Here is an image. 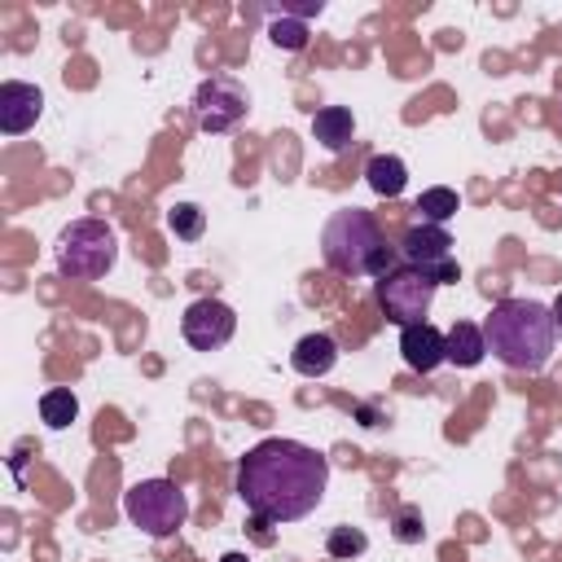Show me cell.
Here are the masks:
<instances>
[{"label":"cell","mask_w":562,"mask_h":562,"mask_svg":"<svg viewBox=\"0 0 562 562\" xmlns=\"http://www.w3.org/2000/svg\"><path fill=\"white\" fill-rule=\"evenodd\" d=\"M312 136H316L329 154L347 149L351 136H356V119H351V110H347V105H321V110L312 114Z\"/></svg>","instance_id":"4fadbf2b"},{"label":"cell","mask_w":562,"mask_h":562,"mask_svg":"<svg viewBox=\"0 0 562 562\" xmlns=\"http://www.w3.org/2000/svg\"><path fill=\"white\" fill-rule=\"evenodd\" d=\"M123 514L132 527H140L145 536H176L189 518V496L171 483V479H140L127 487L123 496Z\"/></svg>","instance_id":"5b68a950"},{"label":"cell","mask_w":562,"mask_h":562,"mask_svg":"<svg viewBox=\"0 0 562 562\" xmlns=\"http://www.w3.org/2000/svg\"><path fill=\"white\" fill-rule=\"evenodd\" d=\"M329 487V461L299 439H263L237 461V496L255 522H299Z\"/></svg>","instance_id":"6da1fadb"},{"label":"cell","mask_w":562,"mask_h":562,"mask_svg":"<svg viewBox=\"0 0 562 562\" xmlns=\"http://www.w3.org/2000/svg\"><path fill=\"white\" fill-rule=\"evenodd\" d=\"M321 255L342 277H386L395 263V250L386 246V233L369 211H334L321 228Z\"/></svg>","instance_id":"3957f363"},{"label":"cell","mask_w":562,"mask_h":562,"mask_svg":"<svg viewBox=\"0 0 562 562\" xmlns=\"http://www.w3.org/2000/svg\"><path fill=\"white\" fill-rule=\"evenodd\" d=\"M400 255H404L408 268L430 272L439 285L461 277V263L452 259V237H448L443 224H413L404 233V241H400Z\"/></svg>","instance_id":"ba28073f"},{"label":"cell","mask_w":562,"mask_h":562,"mask_svg":"<svg viewBox=\"0 0 562 562\" xmlns=\"http://www.w3.org/2000/svg\"><path fill=\"white\" fill-rule=\"evenodd\" d=\"M483 356H487L483 325H474V321H457V325L448 329V360H452L457 369H474Z\"/></svg>","instance_id":"5bb4252c"},{"label":"cell","mask_w":562,"mask_h":562,"mask_svg":"<svg viewBox=\"0 0 562 562\" xmlns=\"http://www.w3.org/2000/svg\"><path fill=\"white\" fill-rule=\"evenodd\" d=\"M400 356L408 369L417 373H430L448 360V334H439L430 321H417V325H404L400 329Z\"/></svg>","instance_id":"8fae6325"},{"label":"cell","mask_w":562,"mask_h":562,"mask_svg":"<svg viewBox=\"0 0 562 562\" xmlns=\"http://www.w3.org/2000/svg\"><path fill=\"white\" fill-rule=\"evenodd\" d=\"M167 228H171L180 241H198L202 228H206V211H202L198 202H176V206L167 211Z\"/></svg>","instance_id":"ac0fdd59"},{"label":"cell","mask_w":562,"mask_h":562,"mask_svg":"<svg viewBox=\"0 0 562 562\" xmlns=\"http://www.w3.org/2000/svg\"><path fill=\"white\" fill-rule=\"evenodd\" d=\"M364 180H369V189H373L378 198H400L404 184H408V167H404L395 154H378V158H369Z\"/></svg>","instance_id":"9a60e30c"},{"label":"cell","mask_w":562,"mask_h":562,"mask_svg":"<svg viewBox=\"0 0 562 562\" xmlns=\"http://www.w3.org/2000/svg\"><path fill=\"white\" fill-rule=\"evenodd\" d=\"M40 417H44V426L66 430V426L79 417V400H75V391H66V386L44 391V395H40Z\"/></svg>","instance_id":"2e32d148"},{"label":"cell","mask_w":562,"mask_h":562,"mask_svg":"<svg viewBox=\"0 0 562 562\" xmlns=\"http://www.w3.org/2000/svg\"><path fill=\"white\" fill-rule=\"evenodd\" d=\"M435 290H439V281L430 272L404 263V268H391L386 277H378V307L386 312V321H395L404 329V325L426 321Z\"/></svg>","instance_id":"8992f818"},{"label":"cell","mask_w":562,"mask_h":562,"mask_svg":"<svg viewBox=\"0 0 562 562\" xmlns=\"http://www.w3.org/2000/svg\"><path fill=\"white\" fill-rule=\"evenodd\" d=\"M483 338H487V351L501 364H509L518 373H540L553 360L558 329H553V312L544 303L501 299L483 321Z\"/></svg>","instance_id":"7a4b0ae2"},{"label":"cell","mask_w":562,"mask_h":562,"mask_svg":"<svg viewBox=\"0 0 562 562\" xmlns=\"http://www.w3.org/2000/svg\"><path fill=\"white\" fill-rule=\"evenodd\" d=\"M220 562H246V553H224Z\"/></svg>","instance_id":"603a6c76"},{"label":"cell","mask_w":562,"mask_h":562,"mask_svg":"<svg viewBox=\"0 0 562 562\" xmlns=\"http://www.w3.org/2000/svg\"><path fill=\"white\" fill-rule=\"evenodd\" d=\"M391 531H395V540H400V544H422V540H426V522H422V514H417L413 505H404V509L395 514Z\"/></svg>","instance_id":"44dd1931"},{"label":"cell","mask_w":562,"mask_h":562,"mask_svg":"<svg viewBox=\"0 0 562 562\" xmlns=\"http://www.w3.org/2000/svg\"><path fill=\"white\" fill-rule=\"evenodd\" d=\"M290 364H294V373H303V378H325V373L338 364V342H334L329 334H303V338L294 342V351H290Z\"/></svg>","instance_id":"7c38bea8"},{"label":"cell","mask_w":562,"mask_h":562,"mask_svg":"<svg viewBox=\"0 0 562 562\" xmlns=\"http://www.w3.org/2000/svg\"><path fill=\"white\" fill-rule=\"evenodd\" d=\"M180 329H184V342L193 351H220L237 334V312L220 299H198V303L184 307Z\"/></svg>","instance_id":"9c48e42d"},{"label":"cell","mask_w":562,"mask_h":562,"mask_svg":"<svg viewBox=\"0 0 562 562\" xmlns=\"http://www.w3.org/2000/svg\"><path fill=\"white\" fill-rule=\"evenodd\" d=\"M268 35H272V44H277V48H285V53H299V48L307 44V26H303V22H294V18H272Z\"/></svg>","instance_id":"ffe728a7"},{"label":"cell","mask_w":562,"mask_h":562,"mask_svg":"<svg viewBox=\"0 0 562 562\" xmlns=\"http://www.w3.org/2000/svg\"><path fill=\"white\" fill-rule=\"evenodd\" d=\"M364 549H369V536L360 527H329V536H325V553L338 558V562H351Z\"/></svg>","instance_id":"d6986e66"},{"label":"cell","mask_w":562,"mask_h":562,"mask_svg":"<svg viewBox=\"0 0 562 562\" xmlns=\"http://www.w3.org/2000/svg\"><path fill=\"white\" fill-rule=\"evenodd\" d=\"M40 114H44V92L35 83H22V79H4L0 83V132L4 136L31 132Z\"/></svg>","instance_id":"30bf717a"},{"label":"cell","mask_w":562,"mask_h":562,"mask_svg":"<svg viewBox=\"0 0 562 562\" xmlns=\"http://www.w3.org/2000/svg\"><path fill=\"white\" fill-rule=\"evenodd\" d=\"M114 259H119V237L97 215L70 220L57 233V272L70 281H97L114 268Z\"/></svg>","instance_id":"277c9868"},{"label":"cell","mask_w":562,"mask_h":562,"mask_svg":"<svg viewBox=\"0 0 562 562\" xmlns=\"http://www.w3.org/2000/svg\"><path fill=\"white\" fill-rule=\"evenodd\" d=\"M246 110H250V92H246L237 79H228V75H211V79H202L198 92H193V119H198V127L211 132V136L233 132V127L246 119Z\"/></svg>","instance_id":"52a82bcc"},{"label":"cell","mask_w":562,"mask_h":562,"mask_svg":"<svg viewBox=\"0 0 562 562\" xmlns=\"http://www.w3.org/2000/svg\"><path fill=\"white\" fill-rule=\"evenodd\" d=\"M417 211H422V224H448V220L461 211V198H457V189L435 184V189H426V193L417 198Z\"/></svg>","instance_id":"e0dca14e"},{"label":"cell","mask_w":562,"mask_h":562,"mask_svg":"<svg viewBox=\"0 0 562 562\" xmlns=\"http://www.w3.org/2000/svg\"><path fill=\"white\" fill-rule=\"evenodd\" d=\"M549 312H553V329H558V334H562V294H558V299H553V307H549Z\"/></svg>","instance_id":"7402d4cb"}]
</instances>
